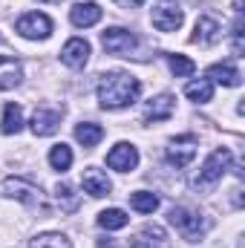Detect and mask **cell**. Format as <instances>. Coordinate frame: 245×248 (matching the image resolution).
<instances>
[{"label": "cell", "mask_w": 245, "mask_h": 248, "mask_svg": "<svg viewBox=\"0 0 245 248\" xmlns=\"http://www.w3.org/2000/svg\"><path fill=\"white\" fill-rule=\"evenodd\" d=\"M119 6H124V9H136V6H141L144 0H116Z\"/></svg>", "instance_id": "83f0119b"}, {"label": "cell", "mask_w": 245, "mask_h": 248, "mask_svg": "<svg viewBox=\"0 0 245 248\" xmlns=\"http://www.w3.org/2000/svg\"><path fill=\"white\" fill-rule=\"evenodd\" d=\"M15 29H17V35H23L29 41H44V38L52 35V20L41 12H29L15 23Z\"/></svg>", "instance_id": "8992f818"}, {"label": "cell", "mask_w": 245, "mask_h": 248, "mask_svg": "<svg viewBox=\"0 0 245 248\" xmlns=\"http://www.w3.org/2000/svg\"><path fill=\"white\" fill-rule=\"evenodd\" d=\"M184 20V12L176 0H159L153 6V26L159 32H176Z\"/></svg>", "instance_id": "277c9868"}, {"label": "cell", "mask_w": 245, "mask_h": 248, "mask_svg": "<svg viewBox=\"0 0 245 248\" xmlns=\"http://www.w3.org/2000/svg\"><path fill=\"white\" fill-rule=\"evenodd\" d=\"M29 248H72V243L63 237V234H55V231H49V234H41V237H35Z\"/></svg>", "instance_id": "d4e9b609"}, {"label": "cell", "mask_w": 245, "mask_h": 248, "mask_svg": "<svg viewBox=\"0 0 245 248\" xmlns=\"http://www.w3.org/2000/svg\"><path fill=\"white\" fill-rule=\"evenodd\" d=\"M138 93H141V84L130 72H107L98 78V101L104 110L130 107L138 98Z\"/></svg>", "instance_id": "6da1fadb"}, {"label": "cell", "mask_w": 245, "mask_h": 248, "mask_svg": "<svg viewBox=\"0 0 245 248\" xmlns=\"http://www.w3.org/2000/svg\"><path fill=\"white\" fill-rule=\"evenodd\" d=\"M130 222V217L124 214L122 208H107V211H101L98 214V225L101 228H107V231H119Z\"/></svg>", "instance_id": "7402d4cb"}, {"label": "cell", "mask_w": 245, "mask_h": 248, "mask_svg": "<svg viewBox=\"0 0 245 248\" xmlns=\"http://www.w3.org/2000/svg\"><path fill=\"white\" fill-rule=\"evenodd\" d=\"M168 217H170V225L179 228V234H182L184 240H199L205 234V219L199 214L187 211V208H170Z\"/></svg>", "instance_id": "5b68a950"}, {"label": "cell", "mask_w": 245, "mask_h": 248, "mask_svg": "<svg viewBox=\"0 0 245 248\" xmlns=\"http://www.w3.org/2000/svg\"><path fill=\"white\" fill-rule=\"evenodd\" d=\"M20 78H23L20 63L15 61V58H9V55H0V93L15 90L20 84Z\"/></svg>", "instance_id": "2e32d148"}, {"label": "cell", "mask_w": 245, "mask_h": 248, "mask_svg": "<svg viewBox=\"0 0 245 248\" xmlns=\"http://www.w3.org/2000/svg\"><path fill=\"white\" fill-rule=\"evenodd\" d=\"M6 193L12 196V199H17V202H23V205H29V208H38V211H46V202H44V193H41V187H35L32 182H26V179H20V176H9L6 182Z\"/></svg>", "instance_id": "3957f363"}, {"label": "cell", "mask_w": 245, "mask_h": 248, "mask_svg": "<svg viewBox=\"0 0 245 248\" xmlns=\"http://www.w3.org/2000/svg\"><path fill=\"white\" fill-rule=\"evenodd\" d=\"M0 130H3V136H15V133L23 130V110H20L17 104H6V107H3Z\"/></svg>", "instance_id": "ac0fdd59"}, {"label": "cell", "mask_w": 245, "mask_h": 248, "mask_svg": "<svg viewBox=\"0 0 245 248\" xmlns=\"http://www.w3.org/2000/svg\"><path fill=\"white\" fill-rule=\"evenodd\" d=\"M55 199H58V205H61V211L66 214H72V211H78V205H81V199H78V193L72 190L69 185H58L55 187Z\"/></svg>", "instance_id": "cb8c5ba5"}, {"label": "cell", "mask_w": 245, "mask_h": 248, "mask_svg": "<svg viewBox=\"0 0 245 248\" xmlns=\"http://www.w3.org/2000/svg\"><path fill=\"white\" fill-rule=\"evenodd\" d=\"M216 38H219V23L214 20V17H208V15H202L199 20H196V29H193V44H202V46H211V44H216Z\"/></svg>", "instance_id": "e0dca14e"}, {"label": "cell", "mask_w": 245, "mask_h": 248, "mask_svg": "<svg viewBox=\"0 0 245 248\" xmlns=\"http://www.w3.org/2000/svg\"><path fill=\"white\" fill-rule=\"evenodd\" d=\"M208 81H216V84H225V87H240L243 84V75H240V69L231 61H225V63L208 66Z\"/></svg>", "instance_id": "9a60e30c"}, {"label": "cell", "mask_w": 245, "mask_h": 248, "mask_svg": "<svg viewBox=\"0 0 245 248\" xmlns=\"http://www.w3.org/2000/svg\"><path fill=\"white\" fill-rule=\"evenodd\" d=\"M130 208L138 214H153L159 208V196L150 190H136V193H130Z\"/></svg>", "instance_id": "44dd1931"}, {"label": "cell", "mask_w": 245, "mask_h": 248, "mask_svg": "<svg viewBox=\"0 0 245 248\" xmlns=\"http://www.w3.org/2000/svg\"><path fill=\"white\" fill-rule=\"evenodd\" d=\"M98 248H119L113 240H98Z\"/></svg>", "instance_id": "f1b7e54d"}, {"label": "cell", "mask_w": 245, "mask_h": 248, "mask_svg": "<svg viewBox=\"0 0 245 248\" xmlns=\"http://www.w3.org/2000/svg\"><path fill=\"white\" fill-rule=\"evenodd\" d=\"M101 15H104V9H101L95 0H87V3H75V6L69 9V20H72L78 29L95 26V23L101 20Z\"/></svg>", "instance_id": "7c38bea8"}, {"label": "cell", "mask_w": 245, "mask_h": 248, "mask_svg": "<svg viewBox=\"0 0 245 248\" xmlns=\"http://www.w3.org/2000/svg\"><path fill=\"white\" fill-rule=\"evenodd\" d=\"M127 248H159V243H156V240H147L144 234H138V237L130 240V246Z\"/></svg>", "instance_id": "4316f807"}, {"label": "cell", "mask_w": 245, "mask_h": 248, "mask_svg": "<svg viewBox=\"0 0 245 248\" xmlns=\"http://www.w3.org/2000/svg\"><path fill=\"white\" fill-rule=\"evenodd\" d=\"M107 165L113 170H122V173H130L136 165H138V150L127 141H119L110 153H107Z\"/></svg>", "instance_id": "30bf717a"}, {"label": "cell", "mask_w": 245, "mask_h": 248, "mask_svg": "<svg viewBox=\"0 0 245 248\" xmlns=\"http://www.w3.org/2000/svg\"><path fill=\"white\" fill-rule=\"evenodd\" d=\"M228 165H231V150L228 147H216L208 159H205V165L199 168V176H196V187H211L216 185L222 176H225V170H228Z\"/></svg>", "instance_id": "7a4b0ae2"}, {"label": "cell", "mask_w": 245, "mask_h": 248, "mask_svg": "<svg viewBox=\"0 0 245 248\" xmlns=\"http://www.w3.org/2000/svg\"><path fill=\"white\" fill-rule=\"evenodd\" d=\"M168 63H170V72H173L176 78H187V75H193V69H196V63L190 61V58H184V55H168Z\"/></svg>", "instance_id": "484cf974"}, {"label": "cell", "mask_w": 245, "mask_h": 248, "mask_svg": "<svg viewBox=\"0 0 245 248\" xmlns=\"http://www.w3.org/2000/svg\"><path fill=\"white\" fill-rule=\"evenodd\" d=\"M49 165H52L55 170H61V173L72 168V150H69L63 141H61V144H55V147L49 150Z\"/></svg>", "instance_id": "603a6c76"}, {"label": "cell", "mask_w": 245, "mask_h": 248, "mask_svg": "<svg viewBox=\"0 0 245 248\" xmlns=\"http://www.w3.org/2000/svg\"><path fill=\"white\" fill-rule=\"evenodd\" d=\"M101 44H104V49L110 55H130L133 46H136V35L122 29V26H113V29H107L101 35Z\"/></svg>", "instance_id": "52a82bcc"}, {"label": "cell", "mask_w": 245, "mask_h": 248, "mask_svg": "<svg viewBox=\"0 0 245 248\" xmlns=\"http://www.w3.org/2000/svg\"><path fill=\"white\" fill-rule=\"evenodd\" d=\"M173 110H176V98H173L170 93H162V95H156V98L147 101L144 119H147V122H168V119L173 116Z\"/></svg>", "instance_id": "4fadbf2b"}, {"label": "cell", "mask_w": 245, "mask_h": 248, "mask_svg": "<svg viewBox=\"0 0 245 248\" xmlns=\"http://www.w3.org/2000/svg\"><path fill=\"white\" fill-rule=\"evenodd\" d=\"M184 95H187L190 101H196V104H208V101L214 98V81H208V78L190 81V84L184 87Z\"/></svg>", "instance_id": "d6986e66"}, {"label": "cell", "mask_w": 245, "mask_h": 248, "mask_svg": "<svg viewBox=\"0 0 245 248\" xmlns=\"http://www.w3.org/2000/svg\"><path fill=\"white\" fill-rule=\"evenodd\" d=\"M196 156V136H179L168 147V162L173 168H187Z\"/></svg>", "instance_id": "ba28073f"}, {"label": "cell", "mask_w": 245, "mask_h": 248, "mask_svg": "<svg viewBox=\"0 0 245 248\" xmlns=\"http://www.w3.org/2000/svg\"><path fill=\"white\" fill-rule=\"evenodd\" d=\"M75 139L84 144V147H95L101 139H104V127L101 124H92V122H84L75 127Z\"/></svg>", "instance_id": "ffe728a7"}, {"label": "cell", "mask_w": 245, "mask_h": 248, "mask_svg": "<svg viewBox=\"0 0 245 248\" xmlns=\"http://www.w3.org/2000/svg\"><path fill=\"white\" fill-rule=\"evenodd\" d=\"M81 185H84V190H87L90 196H95V199H101V196H107V193L113 190V182H110L107 173L98 170V168H87V170L81 173Z\"/></svg>", "instance_id": "5bb4252c"}, {"label": "cell", "mask_w": 245, "mask_h": 248, "mask_svg": "<svg viewBox=\"0 0 245 248\" xmlns=\"http://www.w3.org/2000/svg\"><path fill=\"white\" fill-rule=\"evenodd\" d=\"M32 133L35 136H52V133H58V127H61V110H52V107H38L35 113H32Z\"/></svg>", "instance_id": "9c48e42d"}, {"label": "cell", "mask_w": 245, "mask_h": 248, "mask_svg": "<svg viewBox=\"0 0 245 248\" xmlns=\"http://www.w3.org/2000/svg\"><path fill=\"white\" fill-rule=\"evenodd\" d=\"M90 44L84 41V38H72V41H66L61 49V61L69 66V69H84L87 61H90Z\"/></svg>", "instance_id": "8fae6325"}]
</instances>
